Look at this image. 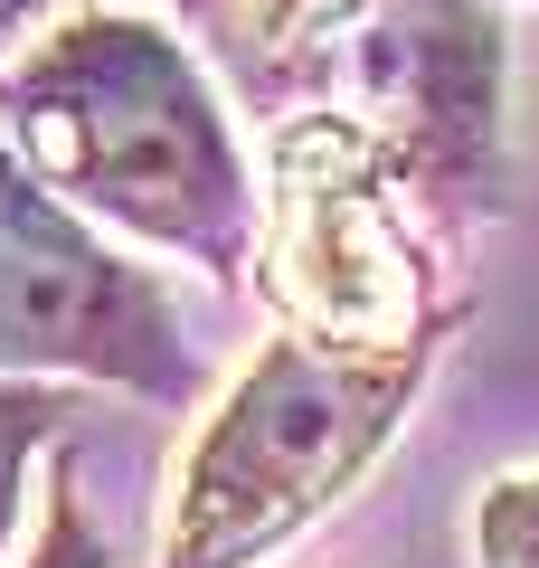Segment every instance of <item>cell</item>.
<instances>
[{
	"mask_svg": "<svg viewBox=\"0 0 539 568\" xmlns=\"http://www.w3.org/2000/svg\"><path fill=\"white\" fill-rule=\"evenodd\" d=\"M0 133L114 237L246 284L265 246V181L246 171L237 123L209 85L200 48L133 10H77L29 58L0 67Z\"/></svg>",
	"mask_w": 539,
	"mask_h": 568,
	"instance_id": "1",
	"label": "cell"
},
{
	"mask_svg": "<svg viewBox=\"0 0 539 568\" xmlns=\"http://www.w3.org/2000/svg\"><path fill=\"white\" fill-rule=\"evenodd\" d=\"M445 332L407 351H340L313 332H275L227 379L209 426L180 455V493L161 521V568H256L303 521L379 465L398 417L417 407Z\"/></svg>",
	"mask_w": 539,
	"mask_h": 568,
	"instance_id": "2",
	"label": "cell"
},
{
	"mask_svg": "<svg viewBox=\"0 0 539 568\" xmlns=\"http://www.w3.org/2000/svg\"><path fill=\"white\" fill-rule=\"evenodd\" d=\"M501 95H511V29L492 0H359V20L332 48L322 114H340L388 162L417 227L474 237L511 200Z\"/></svg>",
	"mask_w": 539,
	"mask_h": 568,
	"instance_id": "3",
	"label": "cell"
},
{
	"mask_svg": "<svg viewBox=\"0 0 539 568\" xmlns=\"http://www.w3.org/2000/svg\"><path fill=\"white\" fill-rule=\"evenodd\" d=\"M256 284L275 304V332H313L340 351H407L464 323V304H436V265L388 162L322 104L265 133Z\"/></svg>",
	"mask_w": 539,
	"mask_h": 568,
	"instance_id": "4",
	"label": "cell"
},
{
	"mask_svg": "<svg viewBox=\"0 0 539 568\" xmlns=\"http://www.w3.org/2000/svg\"><path fill=\"white\" fill-rule=\"evenodd\" d=\"M0 379H95L152 407L200 398V342L180 294L67 209L0 133Z\"/></svg>",
	"mask_w": 539,
	"mask_h": 568,
	"instance_id": "5",
	"label": "cell"
},
{
	"mask_svg": "<svg viewBox=\"0 0 539 568\" xmlns=\"http://www.w3.org/2000/svg\"><path fill=\"white\" fill-rule=\"evenodd\" d=\"M190 20L209 39V67L246 95V114H265L275 133L284 114H313L332 85V48L359 20V0H190Z\"/></svg>",
	"mask_w": 539,
	"mask_h": 568,
	"instance_id": "6",
	"label": "cell"
},
{
	"mask_svg": "<svg viewBox=\"0 0 539 568\" xmlns=\"http://www.w3.org/2000/svg\"><path fill=\"white\" fill-rule=\"evenodd\" d=\"M67 417H77L67 388H48V379H0V549H10V530H20L29 465H39V446H58Z\"/></svg>",
	"mask_w": 539,
	"mask_h": 568,
	"instance_id": "7",
	"label": "cell"
},
{
	"mask_svg": "<svg viewBox=\"0 0 539 568\" xmlns=\"http://www.w3.org/2000/svg\"><path fill=\"white\" fill-rule=\"evenodd\" d=\"M20 568H114V549H104L95 511H85L77 455H58V474H48V521H39V540H29Z\"/></svg>",
	"mask_w": 539,
	"mask_h": 568,
	"instance_id": "8",
	"label": "cell"
},
{
	"mask_svg": "<svg viewBox=\"0 0 539 568\" xmlns=\"http://www.w3.org/2000/svg\"><path fill=\"white\" fill-rule=\"evenodd\" d=\"M474 559L482 568H539V474H501L474 503Z\"/></svg>",
	"mask_w": 539,
	"mask_h": 568,
	"instance_id": "9",
	"label": "cell"
},
{
	"mask_svg": "<svg viewBox=\"0 0 539 568\" xmlns=\"http://www.w3.org/2000/svg\"><path fill=\"white\" fill-rule=\"evenodd\" d=\"M58 20H77V0H0V67L29 58V48H39Z\"/></svg>",
	"mask_w": 539,
	"mask_h": 568,
	"instance_id": "10",
	"label": "cell"
},
{
	"mask_svg": "<svg viewBox=\"0 0 539 568\" xmlns=\"http://www.w3.org/2000/svg\"><path fill=\"white\" fill-rule=\"evenodd\" d=\"M492 10H520V0H492Z\"/></svg>",
	"mask_w": 539,
	"mask_h": 568,
	"instance_id": "11",
	"label": "cell"
}]
</instances>
